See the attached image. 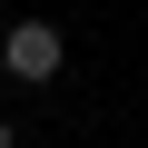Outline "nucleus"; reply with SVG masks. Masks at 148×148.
I'll return each mask as SVG.
<instances>
[{
    "mask_svg": "<svg viewBox=\"0 0 148 148\" xmlns=\"http://www.w3.org/2000/svg\"><path fill=\"white\" fill-rule=\"evenodd\" d=\"M0 69H10L20 89H49L69 69V30L59 20H10V30H0Z\"/></svg>",
    "mask_w": 148,
    "mask_h": 148,
    "instance_id": "nucleus-1",
    "label": "nucleus"
},
{
    "mask_svg": "<svg viewBox=\"0 0 148 148\" xmlns=\"http://www.w3.org/2000/svg\"><path fill=\"white\" fill-rule=\"evenodd\" d=\"M0 148H20V128H10V119H0Z\"/></svg>",
    "mask_w": 148,
    "mask_h": 148,
    "instance_id": "nucleus-2",
    "label": "nucleus"
}]
</instances>
